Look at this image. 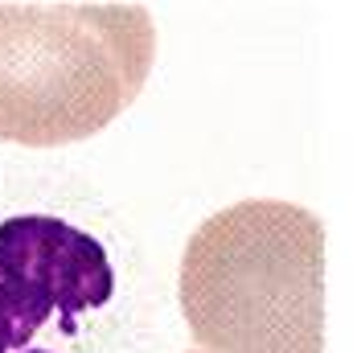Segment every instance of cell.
Instances as JSON below:
<instances>
[{
	"instance_id": "1",
	"label": "cell",
	"mask_w": 353,
	"mask_h": 353,
	"mask_svg": "<svg viewBox=\"0 0 353 353\" xmlns=\"http://www.w3.org/2000/svg\"><path fill=\"white\" fill-rule=\"evenodd\" d=\"M176 296L205 353H325V222L279 197L234 201L189 234Z\"/></svg>"
},
{
	"instance_id": "2",
	"label": "cell",
	"mask_w": 353,
	"mask_h": 353,
	"mask_svg": "<svg viewBox=\"0 0 353 353\" xmlns=\"http://www.w3.org/2000/svg\"><path fill=\"white\" fill-rule=\"evenodd\" d=\"M152 62L144 4H0V140H87L132 107Z\"/></svg>"
},
{
	"instance_id": "3",
	"label": "cell",
	"mask_w": 353,
	"mask_h": 353,
	"mask_svg": "<svg viewBox=\"0 0 353 353\" xmlns=\"http://www.w3.org/2000/svg\"><path fill=\"white\" fill-rule=\"evenodd\" d=\"M111 292L115 267L94 234L54 214L0 222V353H37V333L54 321L74 333Z\"/></svg>"
},
{
	"instance_id": "4",
	"label": "cell",
	"mask_w": 353,
	"mask_h": 353,
	"mask_svg": "<svg viewBox=\"0 0 353 353\" xmlns=\"http://www.w3.org/2000/svg\"><path fill=\"white\" fill-rule=\"evenodd\" d=\"M189 353H205V350H189Z\"/></svg>"
}]
</instances>
